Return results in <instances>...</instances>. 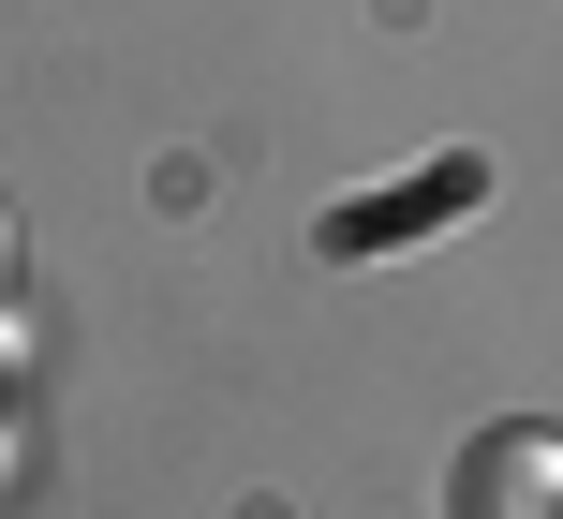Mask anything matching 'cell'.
<instances>
[{
  "label": "cell",
  "mask_w": 563,
  "mask_h": 519,
  "mask_svg": "<svg viewBox=\"0 0 563 519\" xmlns=\"http://www.w3.org/2000/svg\"><path fill=\"white\" fill-rule=\"evenodd\" d=\"M460 208H489V164H475V148L416 164L400 194H341L327 223H311V253H327V267H371V253H416L430 223H460Z\"/></svg>",
  "instance_id": "6da1fadb"
},
{
  "label": "cell",
  "mask_w": 563,
  "mask_h": 519,
  "mask_svg": "<svg viewBox=\"0 0 563 519\" xmlns=\"http://www.w3.org/2000/svg\"><path fill=\"white\" fill-rule=\"evenodd\" d=\"M445 519H563V431L549 416H489L445 461Z\"/></svg>",
  "instance_id": "7a4b0ae2"
}]
</instances>
